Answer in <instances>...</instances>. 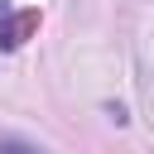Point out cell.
<instances>
[{
  "mask_svg": "<svg viewBox=\"0 0 154 154\" xmlns=\"http://www.w3.org/2000/svg\"><path fill=\"white\" fill-rule=\"evenodd\" d=\"M34 29H38V10H19V14H10V19L0 24V53H14Z\"/></svg>",
  "mask_w": 154,
  "mask_h": 154,
  "instance_id": "6da1fadb",
  "label": "cell"
},
{
  "mask_svg": "<svg viewBox=\"0 0 154 154\" xmlns=\"http://www.w3.org/2000/svg\"><path fill=\"white\" fill-rule=\"evenodd\" d=\"M0 154H43V149L29 144V140H19V135H0Z\"/></svg>",
  "mask_w": 154,
  "mask_h": 154,
  "instance_id": "7a4b0ae2",
  "label": "cell"
}]
</instances>
